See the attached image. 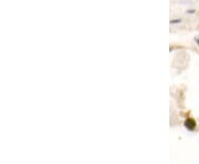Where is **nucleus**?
Listing matches in <instances>:
<instances>
[{
  "mask_svg": "<svg viewBox=\"0 0 199 164\" xmlns=\"http://www.w3.org/2000/svg\"><path fill=\"white\" fill-rule=\"evenodd\" d=\"M195 125H196V123H195V121L191 120V119H189L188 121H186V126L189 129V130H194V129H195Z\"/></svg>",
  "mask_w": 199,
  "mask_h": 164,
  "instance_id": "f257e3e1",
  "label": "nucleus"
}]
</instances>
